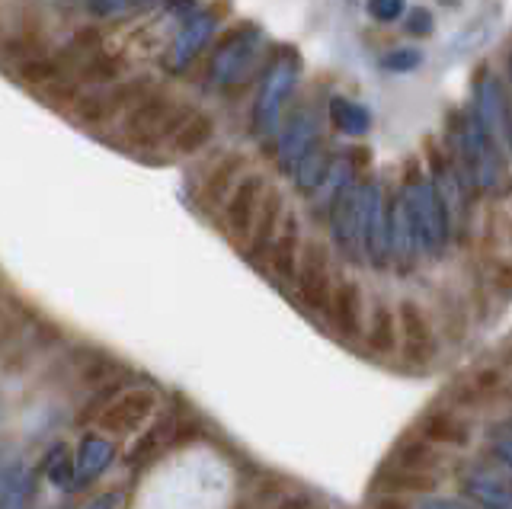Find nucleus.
Instances as JSON below:
<instances>
[{"instance_id": "obj_1", "label": "nucleus", "mask_w": 512, "mask_h": 509, "mask_svg": "<svg viewBox=\"0 0 512 509\" xmlns=\"http://www.w3.org/2000/svg\"><path fill=\"white\" fill-rule=\"evenodd\" d=\"M400 199H404L416 241H420V250L429 253V257H439L448 244V234H452V221H448L445 205L432 186L429 173L420 167L416 157H410L404 167V183H400Z\"/></svg>"}, {"instance_id": "obj_2", "label": "nucleus", "mask_w": 512, "mask_h": 509, "mask_svg": "<svg viewBox=\"0 0 512 509\" xmlns=\"http://www.w3.org/2000/svg\"><path fill=\"white\" fill-rule=\"evenodd\" d=\"M301 77V58L295 49H282V55L266 68L260 87H256V97L250 106V135L256 141H269L276 138L285 106L292 100V93L298 87Z\"/></svg>"}, {"instance_id": "obj_3", "label": "nucleus", "mask_w": 512, "mask_h": 509, "mask_svg": "<svg viewBox=\"0 0 512 509\" xmlns=\"http://www.w3.org/2000/svg\"><path fill=\"white\" fill-rule=\"evenodd\" d=\"M192 106L180 103L173 93L154 87L138 106H132L122 119V145L128 148H154L157 141H170L180 129Z\"/></svg>"}, {"instance_id": "obj_4", "label": "nucleus", "mask_w": 512, "mask_h": 509, "mask_svg": "<svg viewBox=\"0 0 512 509\" xmlns=\"http://www.w3.org/2000/svg\"><path fill=\"white\" fill-rule=\"evenodd\" d=\"M263 49V29L256 23H237L224 33V39L215 45L212 58H208L205 87L215 93H228L237 81H244L253 61L260 58Z\"/></svg>"}, {"instance_id": "obj_5", "label": "nucleus", "mask_w": 512, "mask_h": 509, "mask_svg": "<svg viewBox=\"0 0 512 509\" xmlns=\"http://www.w3.org/2000/svg\"><path fill=\"white\" fill-rule=\"evenodd\" d=\"M154 87L157 84L151 81V77H122L119 84L77 93V100L68 109L80 125H87V129H100V125L112 122L116 116H125L128 109L138 106Z\"/></svg>"}, {"instance_id": "obj_6", "label": "nucleus", "mask_w": 512, "mask_h": 509, "mask_svg": "<svg viewBox=\"0 0 512 509\" xmlns=\"http://www.w3.org/2000/svg\"><path fill=\"white\" fill-rule=\"evenodd\" d=\"M388 196L375 177L359 180V247L375 269L391 266L388 250Z\"/></svg>"}, {"instance_id": "obj_7", "label": "nucleus", "mask_w": 512, "mask_h": 509, "mask_svg": "<svg viewBox=\"0 0 512 509\" xmlns=\"http://www.w3.org/2000/svg\"><path fill=\"white\" fill-rule=\"evenodd\" d=\"M295 292L308 311L324 314L333 298V257L324 241H308L298 253L295 269Z\"/></svg>"}, {"instance_id": "obj_8", "label": "nucleus", "mask_w": 512, "mask_h": 509, "mask_svg": "<svg viewBox=\"0 0 512 509\" xmlns=\"http://www.w3.org/2000/svg\"><path fill=\"white\" fill-rule=\"evenodd\" d=\"M397 349L413 369H426L439 356L436 327H432L423 305H416L413 298H404L397 305Z\"/></svg>"}, {"instance_id": "obj_9", "label": "nucleus", "mask_w": 512, "mask_h": 509, "mask_svg": "<svg viewBox=\"0 0 512 509\" xmlns=\"http://www.w3.org/2000/svg\"><path fill=\"white\" fill-rule=\"evenodd\" d=\"M480 129H484L493 145L506 151L509 148V113H512V100L506 97L503 81L496 77L490 68H480L474 77V109Z\"/></svg>"}, {"instance_id": "obj_10", "label": "nucleus", "mask_w": 512, "mask_h": 509, "mask_svg": "<svg viewBox=\"0 0 512 509\" xmlns=\"http://www.w3.org/2000/svg\"><path fill=\"white\" fill-rule=\"evenodd\" d=\"M157 391L154 388H125L112 394L109 401L96 413V426L109 436H128L154 417L157 410Z\"/></svg>"}, {"instance_id": "obj_11", "label": "nucleus", "mask_w": 512, "mask_h": 509, "mask_svg": "<svg viewBox=\"0 0 512 509\" xmlns=\"http://www.w3.org/2000/svg\"><path fill=\"white\" fill-rule=\"evenodd\" d=\"M324 132V125H320V113L314 106H298L292 109V116H288L282 125H279V132H276V164L282 173H292V167L301 161L304 154H308Z\"/></svg>"}, {"instance_id": "obj_12", "label": "nucleus", "mask_w": 512, "mask_h": 509, "mask_svg": "<svg viewBox=\"0 0 512 509\" xmlns=\"http://www.w3.org/2000/svg\"><path fill=\"white\" fill-rule=\"evenodd\" d=\"M266 189L269 186H266L263 173H244V177L231 186V193L224 196L221 218H224V228H228L237 241H247L253 218H256V212H260V205H263Z\"/></svg>"}, {"instance_id": "obj_13", "label": "nucleus", "mask_w": 512, "mask_h": 509, "mask_svg": "<svg viewBox=\"0 0 512 509\" xmlns=\"http://www.w3.org/2000/svg\"><path fill=\"white\" fill-rule=\"evenodd\" d=\"M330 234L336 250L343 253L346 260L359 263L362 260V247H359V180L352 177L343 183L340 193L330 202Z\"/></svg>"}, {"instance_id": "obj_14", "label": "nucleus", "mask_w": 512, "mask_h": 509, "mask_svg": "<svg viewBox=\"0 0 512 509\" xmlns=\"http://www.w3.org/2000/svg\"><path fill=\"white\" fill-rule=\"evenodd\" d=\"M512 397V378L506 369H474L464 372L452 385L455 407H487Z\"/></svg>"}, {"instance_id": "obj_15", "label": "nucleus", "mask_w": 512, "mask_h": 509, "mask_svg": "<svg viewBox=\"0 0 512 509\" xmlns=\"http://www.w3.org/2000/svg\"><path fill=\"white\" fill-rule=\"evenodd\" d=\"M215 29H218L215 10H202V7H199L189 20L180 23V33L173 36L167 68H170L173 74H183V71L192 65V61H196V58L205 52V45L212 42Z\"/></svg>"}, {"instance_id": "obj_16", "label": "nucleus", "mask_w": 512, "mask_h": 509, "mask_svg": "<svg viewBox=\"0 0 512 509\" xmlns=\"http://www.w3.org/2000/svg\"><path fill=\"white\" fill-rule=\"evenodd\" d=\"M330 321L343 340H359L362 327H365V298H362V285L356 279H343L333 285V298H330Z\"/></svg>"}, {"instance_id": "obj_17", "label": "nucleus", "mask_w": 512, "mask_h": 509, "mask_svg": "<svg viewBox=\"0 0 512 509\" xmlns=\"http://www.w3.org/2000/svg\"><path fill=\"white\" fill-rule=\"evenodd\" d=\"M282 218H285V199H282V193H279V189H266L263 205H260V212H256L253 225H250V234H247V260H253L256 266L266 263L269 247H272V241H276Z\"/></svg>"}, {"instance_id": "obj_18", "label": "nucleus", "mask_w": 512, "mask_h": 509, "mask_svg": "<svg viewBox=\"0 0 512 509\" xmlns=\"http://www.w3.org/2000/svg\"><path fill=\"white\" fill-rule=\"evenodd\" d=\"M388 250H391V263H397L400 273H410L416 266V253H420V241H416L410 212L400 193L388 202Z\"/></svg>"}, {"instance_id": "obj_19", "label": "nucleus", "mask_w": 512, "mask_h": 509, "mask_svg": "<svg viewBox=\"0 0 512 509\" xmlns=\"http://www.w3.org/2000/svg\"><path fill=\"white\" fill-rule=\"evenodd\" d=\"M298 253H301V221L295 212L285 209V218L279 225L276 241L269 247V273L282 279V282H292L295 279V269H298Z\"/></svg>"}, {"instance_id": "obj_20", "label": "nucleus", "mask_w": 512, "mask_h": 509, "mask_svg": "<svg viewBox=\"0 0 512 509\" xmlns=\"http://www.w3.org/2000/svg\"><path fill=\"white\" fill-rule=\"evenodd\" d=\"M420 436L432 445H452V449H468L474 429L471 423L458 417L455 410L448 407H436L429 410L426 417L420 420Z\"/></svg>"}, {"instance_id": "obj_21", "label": "nucleus", "mask_w": 512, "mask_h": 509, "mask_svg": "<svg viewBox=\"0 0 512 509\" xmlns=\"http://www.w3.org/2000/svg\"><path fill=\"white\" fill-rule=\"evenodd\" d=\"M500 23H503L500 4H490L487 10H480L474 20H468V23L458 29L455 39H452V52L455 55H474V52H480L496 36Z\"/></svg>"}, {"instance_id": "obj_22", "label": "nucleus", "mask_w": 512, "mask_h": 509, "mask_svg": "<svg viewBox=\"0 0 512 509\" xmlns=\"http://www.w3.org/2000/svg\"><path fill=\"white\" fill-rule=\"evenodd\" d=\"M112 458H116V445L100 433H87L77 445V474L80 477L74 481V487H84V484L96 481V477L112 465Z\"/></svg>"}, {"instance_id": "obj_23", "label": "nucleus", "mask_w": 512, "mask_h": 509, "mask_svg": "<svg viewBox=\"0 0 512 509\" xmlns=\"http://www.w3.org/2000/svg\"><path fill=\"white\" fill-rule=\"evenodd\" d=\"M464 497L480 509H512V481L493 474H464Z\"/></svg>"}, {"instance_id": "obj_24", "label": "nucleus", "mask_w": 512, "mask_h": 509, "mask_svg": "<svg viewBox=\"0 0 512 509\" xmlns=\"http://www.w3.org/2000/svg\"><path fill=\"white\" fill-rule=\"evenodd\" d=\"M330 167H333V154H330V148L324 145V138L317 141V145L301 157V161L292 167V183H295V189L301 196H314L317 189H320V183L327 180V173H330Z\"/></svg>"}, {"instance_id": "obj_25", "label": "nucleus", "mask_w": 512, "mask_h": 509, "mask_svg": "<svg viewBox=\"0 0 512 509\" xmlns=\"http://www.w3.org/2000/svg\"><path fill=\"white\" fill-rule=\"evenodd\" d=\"M212 138H215V119L208 113H189L180 129L173 132V138L167 141V148L176 157H196Z\"/></svg>"}, {"instance_id": "obj_26", "label": "nucleus", "mask_w": 512, "mask_h": 509, "mask_svg": "<svg viewBox=\"0 0 512 509\" xmlns=\"http://www.w3.org/2000/svg\"><path fill=\"white\" fill-rule=\"evenodd\" d=\"M77 87L80 90H96V87H109V84H119L125 77V61L112 52H93L84 65L77 68Z\"/></svg>"}, {"instance_id": "obj_27", "label": "nucleus", "mask_w": 512, "mask_h": 509, "mask_svg": "<svg viewBox=\"0 0 512 509\" xmlns=\"http://www.w3.org/2000/svg\"><path fill=\"white\" fill-rule=\"evenodd\" d=\"M327 116H330V125L340 135H349V138H362L372 132V113L356 103L349 97H330L327 100Z\"/></svg>"}, {"instance_id": "obj_28", "label": "nucleus", "mask_w": 512, "mask_h": 509, "mask_svg": "<svg viewBox=\"0 0 512 509\" xmlns=\"http://www.w3.org/2000/svg\"><path fill=\"white\" fill-rule=\"evenodd\" d=\"M180 429V423H176V417H160L154 426H148V433H144L132 449H128V455H125V465H132V468H138V465H148L151 458H157L160 452L167 449V445L173 442V433Z\"/></svg>"}, {"instance_id": "obj_29", "label": "nucleus", "mask_w": 512, "mask_h": 509, "mask_svg": "<svg viewBox=\"0 0 512 509\" xmlns=\"http://www.w3.org/2000/svg\"><path fill=\"white\" fill-rule=\"evenodd\" d=\"M439 445H432L426 439H404L394 449L391 465L400 471H420V474H436L442 468V452H436Z\"/></svg>"}, {"instance_id": "obj_30", "label": "nucleus", "mask_w": 512, "mask_h": 509, "mask_svg": "<svg viewBox=\"0 0 512 509\" xmlns=\"http://www.w3.org/2000/svg\"><path fill=\"white\" fill-rule=\"evenodd\" d=\"M365 343L375 356H394L397 353V314L384 305V301H378L372 317H368Z\"/></svg>"}, {"instance_id": "obj_31", "label": "nucleus", "mask_w": 512, "mask_h": 509, "mask_svg": "<svg viewBox=\"0 0 512 509\" xmlns=\"http://www.w3.org/2000/svg\"><path fill=\"white\" fill-rule=\"evenodd\" d=\"M240 167H244V157L240 154H228V157H221V161L205 173V180H202V202L205 205H221L224 196L231 193V186L237 183V173Z\"/></svg>"}, {"instance_id": "obj_32", "label": "nucleus", "mask_w": 512, "mask_h": 509, "mask_svg": "<svg viewBox=\"0 0 512 509\" xmlns=\"http://www.w3.org/2000/svg\"><path fill=\"white\" fill-rule=\"evenodd\" d=\"M42 474L48 477V484L58 487V490H71L74 487L77 465H74V458H71V445L68 442H55L52 449L45 452Z\"/></svg>"}, {"instance_id": "obj_33", "label": "nucleus", "mask_w": 512, "mask_h": 509, "mask_svg": "<svg viewBox=\"0 0 512 509\" xmlns=\"http://www.w3.org/2000/svg\"><path fill=\"white\" fill-rule=\"evenodd\" d=\"M378 487L384 493H394V497H400V493H432L439 487V477L436 474H420V471H400V468H391L388 474L381 477Z\"/></svg>"}, {"instance_id": "obj_34", "label": "nucleus", "mask_w": 512, "mask_h": 509, "mask_svg": "<svg viewBox=\"0 0 512 509\" xmlns=\"http://www.w3.org/2000/svg\"><path fill=\"white\" fill-rule=\"evenodd\" d=\"M32 493H36V477L20 465L7 481V487L0 490V509H29Z\"/></svg>"}, {"instance_id": "obj_35", "label": "nucleus", "mask_w": 512, "mask_h": 509, "mask_svg": "<svg viewBox=\"0 0 512 509\" xmlns=\"http://www.w3.org/2000/svg\"><path fill=\"white\" fill-rule=\"evenodd\" d=\"M423 65V52L413 49V45H404V49H391L388 55L381 58V68L391 74H410Z\"/></svg>"}, {"instance_id": "obj_36", "label": "nucleus", "mask_w": 512, "mask_h": 509, "mask_svg": "<svg viewBox=\"0 0 512 509\" xmlns=\"http://www.w3.org/2000/svg\"><path fill=\"white\" fill-rule=\"evenodd\" d=\"M490 445L493 455L503 461V468L512 474V423H496L490 429Z\"/></svg>"}, {"instance_id": "obj_37", "label": "nucleus", "mask_w": 512, "mask_h": 509, "mask_svg": "<svg viewBox=\"0 0 512 509\" xmlns=\"http://www.w3.org/2000/svg\"><path fill=\"white\" fill-rule=\"evenodd\" d=\"M365 10H368V17L378 23H394L404 17L407 0H365Z\"/></svg>"}, {"instance_id": "obj_38", "label": "nucleus", "mask_w": 512, "mask_h": 509, "mask_svg": "<svg viewBox=\"0 0 512 509\" xmlns=\"http://www.w3.org/2000/svg\"><path fill=\"white\" fill-rule=\"evenodd\" d=\"M404 29L413 39H429L432 29H436V20H432V10L429 7H410Z\"/></svg>"}, {"instance_id": "obj_39", "label": "nucleus", "mask_w": 512, "mask_h": 509, "mask_svg": "<svg viewBox=\"0 0 512 509\" xmlns=\"http://www.w3.org/2000/svg\"><path fill=\"white\" fill-rule=\"evenodd\" d=\"M490 285L496 292L512 295V260H493L490 263Z\"/></svg>"}, {"instance_id": "obj_40", "label": "nucleus", "mask_w": 512, "mask_h": 509, "mask_svg": "<svg viewBox=\"0 0 512 509\" xmlns=\"http://www.w3.org/2000/svg\"><path fill=\"white\" fill-rule=\"evenodd\" d=\"M167 7H170L173 17L183 23V20H189L192 13L199 10V0H167Z\"/></svg>"}, {"instance_id": "obj_41", "label": "nucleus", "mask_w": 512, "mask_h": 509, "mask_svg": "<svg viewBox=\"0 0 512 509\" xmlns=\"http://www.w3.org/2000/svg\"><path fill=\"white\" fill-rule=\"evenodd\" d=\"M119 503H122V493L109 490V493H100V497H93L84 509H119Z\"/></svg>"}, {"instance_id": "obj_42", "label": "nucleus", "mask_w": 512, "mask_h": 509, "mask_svg": "<svg viewBox=\"0 0 512 509\" xmlns=\"http://www.w3.org/2000/svg\"><path fill=\"white\" fill-rule=\"evenodd\" d=\"M272 509H311V497H304V493H292V497H282Z\"/></svg>"}, {"instance_id": "obj_43", "label": "nucleus", "mask_w": 512, "mask_h": 509, "mask_svg": "<svg viewBox=\"0 0 512 509\" xmlns=\"http://www.w3.org/2000/svg\"><path fill=\"white\" fill-rule=\"evenodd\" d=\"M372 509H410V503L404 497H394V493H388V497H381Z\"/></svg>"}, {"instance_id": "obj_44", "label": "nucleus", "mask_w": 512, "mask_h": 509, "mask_svg": "<svg viewBox=\"0 0 512 509\" xmlns=\"http://www.w3.org/2000/svg\"><path fill=\"white\" fill-rule=\"evenodd\" d=\"M420 509H471L468 503H458V500H429Z\"/></svg>"}, {"instance_id": "obj_45", "label": "nucleus", "mask_w": 512, "mask_h": 509, "mask_svg": "<svg viewBox=\"0 0 512 509\" xmlns=\"http://www.w3.org/2000/svg\"><path fill=\"white\" fill-rule=\"evenodd\" d=\"M503 362H506V372L512 375V346H509L506 353H503Z\"/></svg>"}, {"instance_id": "obj_46", "label": "nucleus", "mask_w": 512, "mask_h": 509, "mask_svg": "<svg viewBox=\"0 0 512 509\" xmlns=\"http://www.w3.org/2000/svg\"><path fill=\"white\" fill-rule=\"evenodd\" d=\"M509 154H512V113H509V148H506Z\"/></svg>"}, {"instance_id": "obj_47", "label": "nucleus", "mask_w": 512, "mask_h": 509, "mask_svg": "<svg viewBox=\"0 0 512 509\" xmlns=\"http://www.w3.org/2000/svg\"><path fill=\"white\" fill-rule=\"evenodd\" d=\"M448 4V10H455V7H461V0H445Z\"/></svg>"}, {"instance_id": "obj_48", "label": "nucleus", "mask_w": 512, "mask_h": 509, "mask_svg": "<svg viewBox=\"0 0 512 509\" xmlns=\"http://www.w3.org/2000/svg\"><path fill=\"white\" fill-rule=\"evenodd\" d=\"M509 74H512V49H509Z\"/></svg>"}, {"instance_id": "obj_49", "label": "nucleus", "mask_w": 512, "mask_h": 509, "mask_svg": "<svg viewBox=\"0 0 512 509\" xmlns=\"http://www.w3.org/2000/svg\"><path fill=\"white\" fill-rule=\"evenodd\" d=\"M509 241H512V221H509Z\"/></svg>"}, {"instance_id": "obj_50", "label": "nucleus", "mask_w": 512, "mask_h": 509, "mask_svg": "<svg viewBox=\"0 0 512 509\" xmlns=\"http://www.w3.org/2000/svg\"><path fill=\"white\" fill-rule=\"evenodd\" d=\"M0 33H4V29H0Z\"/></svg>"}]
</instances>
